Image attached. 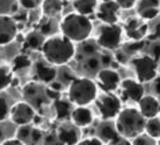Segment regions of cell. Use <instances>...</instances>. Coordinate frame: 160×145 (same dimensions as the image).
Instances as JSON below:
<instances>
[{
    "instance_id": "41",
    "label": "cell",
    "mask_w": 160,
    "mask_h": 145,
    "mask_svg": "<svg viewBox=\"0 0 160 145\" xmlns=\"http://www.w3.org/2000/svg\"><path fill=\"white\" fill-rule=\"evenodd\" d=\"M0 145H25L21 140H19L17 137L14 138H8V139H5L2 143H0Z\"/></svg>"
},
{
    "instance_id": "45",
    "label": "cell",
    "mask_w": 160,
    "mask_h": 145,
    "mask_svg": "<svg viewBox=\"0 0 160 145\" xmlns=\"http://www.w3.org/2000/svg\"><path fill=\"white\" fill-rule=\"evenodd\" d=\"M122 56H125V54H124L122 52H118V53L115 54V61H117L118 63H125L126 60H125V57H122Z\"/></svg>"
},
{
    "instance_id": "36",
    "label": "cell",
    "mask_w": 160,
    "mask_h": 145,
    "mask_svg": "<svg viewBox=\"0 0 160 145\" xmlns=\"http://www.w3.org/2000/svg\"><path fill=\"white\" fill-rule=\"evenodd\" d=\"M77 145H105V143L99 137L94 136V137H87V138L81 139Z\"/></svg>"
},
{
    "instance_id": "15",
    "label": "cell",
    "mask_w": 160,
    "mask_h": 145,
    "mask_svg": "<svg viewBox=\"0 0 160 145\" xmlns=\"http://www.w3.org/2000/svg\"><path fill=\"white\" fill-rule=\"evenodd\" d=\"M55 131L64 145H77L81 140L80 128L68 120L61 122V124L58 125Z\"/></svg>"
},
{
    "instance_id": "21",
    "label": "cell",
    "mask_w": 160,
    "mask_h": 145,
    "mask_svg": "<svg viewBox=\"0 0 160 145\" xmlns=\"http://www.w3.org/2000/svg\"><path fill=\"white\" fill-rule=\"evenodd\" d=\"M73 103L70 100H64V98H58L53 101V110L55 114V118L59 122H67L71 120V115L73 111Z\"/></svg>"
},
{
    "instance_id": "39",
    "label": "cell",
    "mask_w": 160,
    "mask_h": 145,
    "mask_svg": "<svg viewBox=\"0 0 160 145\" xmlns=\"http://www.w3.org/2000/svg\"><path fill=\"white\" fill-rule=\"evenodd\" d=\"M114 1L119 5L121 10H131L138 2V0H114Z\"/></svg>"
},
{
    "instance_id": "8",
    "label": "cell",
    "mask_w": 160,
    "mask_h": 145,
    "mask_svg": "<svg viewBox=\"0 0 160 145\" xmlns=\"http://www.w3.org/2000/svg\"><path fill=\"white\" fill-rule=\"evenodd\" d=\"M21 93H22L24 101L30 103L35 110L41 109L51 101L46 94V87L44 85V83H40L38 81H32L26 83Z\"/></svg>"
},
{
    "instance_id": "33",
    "label": "cell",
    "mask_w": 160,
    "mask_h": 145,
    "mask_svg": "<svg viewBox=\"0 0 160 145\" xmlns=\"http://www.w3.org/2000/svg\"><path fill=\"white\" fill-rule=\"evenodd\" d=\"M101 62L98 57H94V56H91V57H87L84 60V69L87 70V71H95V70L99 69Z\"/></svg>"
},
{
    "instance_id": "32",
    "label": "cell",
    "mask_w": 160,
    "mask_h": 145,
    "mask_svg": "<svg viewBox=\"0 0 160 145\" xmlns=\"http://www.w3.org/2000/svg\"><path fill=\"white\" fill-rule=\"evenodd\" d=\"M98 48L99 46L97 43V41L93 42V41H90L88 39L85 41H82V45H81V50L85 55H93L98 52Z\"/></svg>"
},
{
    "instance_id": "19",
    "label": "cell",
    "mask_w": 160,
    "mask_h": 145,
    "mask_svg": "<svg viewBox=\"0 0 160 145\" xmlns=\"http://www.w3.org/2000/svg\"><path fill=\"white\" fill-rule=\"evenodd\" d=\"M138 105H139L138 109L146 120L160 115V101L157 96L145 95L138 102Z\"/></svg>"
},
{
    "instance_id": "37",
    "label": "cell",
    "mask_w": 160,
    "mask_h": 145,
    "mask_svg": "<svg viewBox=\"0 0 160 145\" xmlns=\"http://www.w3.org/2000/svg\"><path fill=\"white\" fill-rule=\"evenodd\" d=\"M51 28H52V22H51V18H47L46 16L45 20L41 21L39 25V32L42 33L44 35H47L51 33Z\"/></svg>"
},
{
    "instance_id": "46",
    "label": "cell",
    "mask_w": 160,
    "mask_h": 145,
    "mask_svg": "<svg viewBox=\"0 0 160 145\" xmlns=\"http://www.w3.org/2000/svg\"><path fill=\"white\" fill-rule=\"evenodd\" d=\"M4 140H5V131L0 126V143H2Z\"/></svg>"
},
{
    "instance_id": "43",
    "label": "cell",
    "mask_w": 160,
    "mask_h": 145,
    "mask_svg": "<svg viewBox=\"0 0 160 145\" xmlns=\"http://www.w3.org/2000/svg\"><path fill=\"white\" fill-rule=\"evenodd\" d=\"M151 40H157V39H160V22L157 24L154 27V34L150 35Z\"/></svg>"
},
{
    "instance_id": "27",
    "label": "cell",
    "mask_w": 160,
    "mask_h": 145,
    "mask_svg": "<svg viewBox=\"0 0 160 145\" xmlns=\"http://www.w3.org/2000/svg\"><path fill=\"white\" fill-rule=\"evenodd\" d=\"M145 132L151 137H153L154 139L160 138V116L146 120L145 125Z\"/></svg>"
},
{
    "instance_id": "38",
    "label": "cell",
    "mask_w": 160,
    "mask_h": 145,
    "mask_svg": "<svg viewBox=\"0 0 160 145\" xmlns=\"http://www.w3.org/2000/svg\"><path fill=\"white\" fill-rule=\"evenodd\" d=\"M106 145H133V144H132V139H128V138H126L124 136L119 135L117 138L108 142Z\"/></svg>"
},
{
    "instance_id": "31",
    "label": "cell",
    "mask_w": 160,
    "mask_h": 145,
    "mask_svg": "<svg viewBox=\"0 0 160 145\" xmlns=\"http://www.w3.org/2000/svg\"><path fill=\"white\" fill-rule=\"evenodd\" d=\"M42 145H64V143L60 140L57 131L52 130V131H48L47 134L44 135Z\"/></svg>"
},
{
    "instance_id": "4",
    "label": "cell",
    "mask_w": 160,
    "mask_h": 145,
    "mask_svg": "<svg viewBox=\"0 0 160 145\" xmlns=\"http://www.w3.org/2000/svg\"><path fill=\"white\" fill-rule=\"evenodd\" d=\"M67 97L75 106H87L98 97V84L87 77H75L68 85Z\"/></svg>"
},
{
    "instance_id": "40",
    "label": "cell",
    "mask_w": 160,
    "mask_h": 145,
    "mask_svg": "<svg viewBox=\"0 0 160 145\" xmlns=\"http://www.w3.org/2000/svg\"><path fill=\"white\" fill-rule=\"evenodd\" d=\"M153 89H154L155 96L159 98L160 101V75H158L153 81Z\"/></svg>"
},
{
    "instance_id": "9",
    "label": "cell",
    "mask_w": 160,
    "mask_h": 145,
    "mask_svg": "<svg viewBox=\"0 0 160 145\" xmlns=\"http://www.w3.org/2000/svg\"><path fill=\"white\" fill-rule=\"evenodd\" d=\"M37 118V110L26 101H19L11 106L10 120L18 126L32 124Z\"/></svg>"
},
{
    "instance_id": "47",
    "label": "cell",
    "mask_w": 160,
    "mask_h": 145,
    "mask_svg": "<svg viewBox=\"0 0 160 145\" xmlns=\"http://www.w3.org/2000/svg\"><path fill=\"white\" fill-rule=\"evenodd\" d=\"M157 142H158V145H160V138L159 139H157Z\"/></svg>"
},
{
    "instance_id": "11",
    "label": "cell",
    "mask_w": 160,
    "mask_h": 145,
    "mask_svg": "<svg viewBox=\"0 0 160 145\" xmlns=\"http://www.w3.org/2000/svg\"><path fill=\"white\" fill-rule=\"evenodd\" d=\"M124 32L132 41L144 40L148 33V25L140 16H131L124 24Z\"/></svg>"
},
{
    "instance_id": "23",
    "label": "cell",
    "mask_w": 160,
    "mask_h": 145,
    "mask_svg": "<svg viewBox=\"0 0 160 145\" xmlns=\"http://www.w3.org/2000/svg\"><path fill=\"white\" fill-rule=\"evenodd\" d=\"M45 35L40 33L39 30H32L24 39V47L28 50H40L42 49V46L45 43Z\"/></svg>"
},
{
    "instance_id": "16",
    "label": "cell",
    "mask_w": 160,
    "mask_h": 145,
    "mask_svg": "<svg viewBox=\"0 0 160 145\" xmlns=\"http://www.w3.org/2000/svg\"><path fill=\"white\" fill-rule=\"evenodd\" d=\"M33 75L34 81H38L44 84H50L55 81L58 71L53 65L48 63L47 61H37L33 65Z\"/></svg>"
},
{
    "instance_id": "22",
    "label": "cell",
    "mask_w": 160,
    "mask_h": 145,
    "mask_svg": "<svg viewBox=\"0 0 160 145\" xmlns=\"http://www.w3.org/2000/svg\"><path fill=\"white\" fill-rule=\"evenodd\" d=\"M118 136H119V132H118V129L115 126V122L104 120L97 128V137H99L106 144L112 139L117 138Z\"/></svg>"
},
{
    "instance_id": "5",
    "label": "cell",
    "mask_w": 160,
    "mask_h": 145,
    "mask_svg": "<svg viewBox=\"0 0 160 145\" xmlns=\"http://www.w3.org/2000/svg\"><path fill=\"white\" fill-rule=\"evenodd\" d=\"M159 61H157L151 55H140L133 57L130 61L132 68L134 70L137 80L141 83H148L154 81L158 76L159 70Z\"/></svg>"
},
{
    "instance_id": "30",
    "label": "cell",
    "mask_w": 160,
    "mask_h": 145,
    "mask_svg": "<svg viewBox=\"0 0 160 145\" xmlns=\"http://www.w3.org/2000/svg\"><path fill=\"white\" fill-rule=\"evenodd\" d=\"M132 144L133 145H158L157 139H154L153 137H151L150 135H147L146 132L140 134L139 136H137L135 138L132 139Z\"/></svg>"
},
{
    "instance_id": "1",
    "label": "cell",
    "mask_w": 160,
    "mask_h": 145,
    "mask_svg": "<svg viewBox=\"0 0 160 145\" xmlns=\"http://www.w3.org/2000/svg\"><path fill=\"white\" fill-rule=\"evenodd\" d=\"M41 53L44 59L51 65L64 66L74 59L77 50L74 42L61 34L53 35L46 39Z\"/></svg>"
},
{
    "instance_id": "13",
    "label": "cell",
    "mask_w": 160,
    "mask_h": 145,
    "mask_svg": "<svg viewBox=\"0 0 160 145\" xmlns=\"http://www.w3.org/2000/svg\"><path fill=\"white\" fill-rule=\"evenodd\" d=\"M18 35V24L12 15L0 13V46L10 45Z\"/></svg>"
},
{
    "instance_id": "3",
    "label": "cell",
    "mask_w": 160,
    "mask_h": 145,
    "mask_svg": "<svg viewBox=\"0 0 160 145\" xmlns=\"http://www.w3.org/2000/svg\"><path fill=\"white\" fill-rule=\"evenodd\" d=\"M146 118L135 108H125L115 118V126L119 135L128 139H133L140 134L145 132Z\"/></svg>"
},
{
    "instance_id": "17",
    "label": "cell",
    "mask_w": 160,
    "mask_h": 145,
    "mask_svg": "<svg viewBox=\"0 0 160 145\" xmlns=\"http://www.w3.org/2000/svg\"><path fill=\"white\" fill-rule=\"evenodd\" d=\"M44 132L39 128H35L32 124L20 125L17 129L15 137L21 140L25 145H39L40 142H42Z\"/></svg>"
},
{
    "instance_id": "48",
    "label": "cell",
    "mask_w": 160,
    "mask_h": 145,
    "mask_svg": "<svg viewBox=\"0 0 160 145\" xmlns=\"http://www.w3.org/2000/svg\"><path fill=\"white\" fill-rule=\"evenodd\" d=\"M61 1H62V2H64V1H68V0H61Z\"/></svg>"
},
{
    "instance_id": "25",
    "label": "cell",
    "mask_w": 160,
    "mask_h": 145,
    "mask_svg": "<svg viewBox=\"0 0 160 145\" xmlns=\"http://www.w3.org/2000/svg\"><path fill=\"white\" fill-rule=\"evenodd\" d=\"M73 7L77 13L88 16L97 11L98 0H73Z\"/></svg>"
},
{
    "instance_id": "2",
    "label": "cell",
    "mask_w": 160,
    "mask_h": 145,
    "mask_svg": "<svg viewBox=\"0 0 160 145\" xmlns=\"http://www.w3.org/2000/svg\"><path fill=\"white\" fill-rule=\"evenodd\" d=\"M61 34L73 42H82L87 40L92 34L93 24L87 15L79 13H70L60 21Z\"/></svg>"
},
{
    "instance_id": "26",
    "label": "cell",
    "mask_w": 160,
    "mask_h": 145,
    "mask_svg": "<svg viewBox=\"0 0 160 145\" xmlns=\"http://www.w3.org/2000/svg\"><path fill=\"white\" fill-rule=\"evenodd\" d=\"M41 10H42L44 15L47 18L55 16L62 11V1L61 0H44L41 5Z\"/></svg>"
},
{
    "instance_id": "12",
    "label": "cell",
    "mask_w": 160,
    "mask_h": 145,
    "mask_svg": "<svg viewBox=\"0 0 160 145\" xmlns=\"http://www.w3.org/2000/svg\"><path fill=\"white\" fill-rule=\"evenodd\" d=\"M120 10L121 8L114 0H107V1H101L98 5L95 14L102 24L113 25V24H117L119 20Z\"/></svg>"
},
{
    "instance_id": "44",
    "label": "cell",
    "mask_w": 160,
    "mask_h": 145,
    "mask_svg": "<svg viewBox=\"0 0 160 145\" xmlns=\"http://www.w3.org/2000/svg\"><path fill=\"white\" fill-rule=\"evenodd\" d=\"M152 56L157 61L160 60V46H154L153 47V49H152Z\"/></svg>"
},
{
    "instance_id": "6",
    "label": "cell",
    "mask_w": 160,
    "mask_h": 145,
    "mask_svg": "<svg viewBox=\"0 0 160 145\" xmlns=\"http://www.w3.org/2000/svg\"><path fill=\"white\" fill-rule=\"evenodd\" d=\"M95 105L102 120H113L122 110V102L114 93H104L97 97Z\"/></svg>"
},
{
    "instance_id": "20",
    "label": "cell",
    "mask_w": 160,
    "mask_h": 145,
    "mask_svg": "<svg viewBox=\"0 0 160 145\" xmlns=\"http://www.w3.org/2000/svg\"><path fill=\"white\" fill-rule=\"evenodd\" d=\"M93 120H94L93 112L87 106H75L71 115L72 123L79 126L80 129L90 126L93 123Z\"/></svg>"
},
{
    "instance_id": "10",
    "label": "cell",
    "mask_w": 160,
    "mask_h": 145,
    "mask_svg": "<svg viewBox=\"0 0 160 145\" xmlns=\"http://www.w3.org/2000/svg\"><path fill=\"white\" fill-rule=\"evenodd\" d=\"M97 84L104 93H114L121 84L119 73L113 68H104L99 70L97 75Z\"/></svg>"
},
{
    "instance_id": "28",
    "label": "cell",
    "mask_w": 160,
    "mask_h": 145,
    "mask_svg": "<svg viewBox=\"0 0 160 145\" xmlns=\"http://www.w3.org/2000/svg\"><path fill=\"white\" fill-rule=\"evenodd\" d=\"M31 66H32V61L27 54H18L11 62V67L13 71H19V70L30 68Z\"/></svg>"
},
{
    "instance_id": "42",
    "label": "cell",
    "mask_w": 160,
    "mask_h": 145,
    "mask_svg": "<svg viewBox=\"0 0 160 145\" xmlns=\"http://www.w3.org/2000/svg\"><path fill=\"white\" fill-rule=\"evenodd\" d=\"M100 62H101V65H104V66H110V65H112L113 60H112V56L102 55L100 57Z\"/></svg>"
},
{
    "instance_id": "18",
    "label": "cell",
    "mask_w": 160,
    "mask_h": 145,
    "mask_svg": "<svg viewBox=\"0 0 160 145\" xmlns=\"http://www.w3.org/2000/svg\"><path fill=\"white\" fill-rule=\"evenodd\" d=\"M137 14L145 21L153 20L160 14V0H138Z\"/></svg>"
},
{
    "instance_id": "34",
    "label": "cell",
    "mask_w": 160,
    "mask_h": 145,
    "mask_svg": "<svg viewBox=\"0 0 160 145\" xmlns=\"http://www.w3.org/2000/svg\"><path fill=\"white\" fill-rule=\"evenodd\" d=\"M44 0H19V4L25 10H35L42 5Z\"/></svg>"
},
{
    "instance_id": "7",
    "label": "cell",
    "mask_w": 160,
    "mask_h": 145,
    "mask_svg": "<svg viewBox=\"0 0 160 145\" xmlns=\"http://www.w3.org/2000/svg\"><path fill=\"white\" fill-rule=\"evenodd\" d=\"M122 34L124 29L117 24L113 25H104L100 27L98 36H97V43L100 48L107 50L118 49L122 42Z\"/></svg>"
},
{
    "instance_id": "29",
    "label": "cell",
    "mask_w": 160,
    "mask_h": 145,
    "mask_svg": "<svg viewBox=\"0 0 160 145\" xmlns=\"http://www.w3.org/2000/svg\"><path fill=\"white\" fill-rule=\"evenodd\" d=\"M10 111L11 106L8 104V98L2 91H0V123L10 118Z\"/></svg>"
},
{
    "instance_id": "24",
    "label": "cell",
    "mask_w": 160,
    "mask_h": 145,
    "mask_svg": "<svg viewBox=\"0 0 160 145\" xmlns=\"http://www.w3.org/2000/svg\"><path fill=\"white\" fill-rule=\"evenodd\" d=\"M13 73L11 65L0 61V91H4L12 85V81L14 79Z\"/></svg>"
},
{
    "instance_id": "35",
    "label": "cell",
    "mask_w": 160,
    "mask_h": 145,
    "mask_svg": "<svg viewBox=\"0 0 160 145\" xmlns=\"http://www.w3.org/2000/svg\"><path fill=\"white\" fill-rule=\"evenodd\" d=\"M145 46V42L144 40H139V41H133L131 43H127L125 46V50L130 52V53H135V52H139L144 48Z\"/></svg>"
},
{
    "instance_id": "14",
    "label": "cell",
    "mask_w": 160,
    "mask_h": 145,
    "mask_svg": "<svg viewBox=\"0 0 160 145\" xmlns=\"http://www.w3.org/2000/svg\"><path fill=\"white\" fill-rule=\"evenodd\" d=\"M120 90H121V97L124 101L138 103L145 96L144 83L133 79H125L124 81H121Z\"/></svg>"
},
{
    "instance_id": "49",
    "label": "cell",
    "mask_w": 160,
    "mask_h": 145,
    "mask_svg": "<svg viewBox=\"0 0 160 145\" xmlns=\"http://www.w3.org/2000/svg\"><path fill=\"white\" fill-rule=\"evenodd\" d=\"M100 1H107V0H100Z\"/></svg>"
}]
</instances>
